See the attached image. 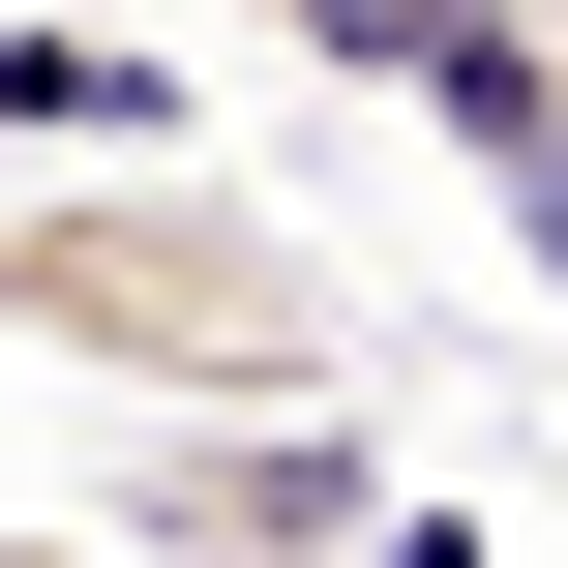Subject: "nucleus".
Here are the masks:
<instances>
[{"instance_id":"obj_1","label":"nucleus","mask_w":568,"mask_h":568,"mask_svg":"<svg viewBox=\"0 0 568 568\" xmlns=\"http://www.w3.org/2000/svg\"><path fill=\"white\" fill-rule=\"evenodd\" d=\"M0 359H90L150 419H300L359 359V300H329L300 210H240L180 150H90V180H0Z\"/></svg>"},{"instance_id":"obj_2","label":"nucleus","mask_w":568,"mask_h":568,"mask_svg":"<svg viewBox=\"0 0 568 568\" xmlns=\"http://www.w3.org/2000/svg\"><path fill=\"white\" fill-rule=\"evenodd\" d=\"M389 539V449L300 389V419H150L120 449V568H359Z\"/></svg>"},{"instance_id":"obj_3","label":"nucleus","mask_w":568,"mask_h":568,"mask_svg":"<svg viewBox=\"0 0 568 568\" xmlns=\"http://www.w3.org/2000/svg\"><path fill=\"white\" fill-rule=\"evenodd\" d=\"M0 150H30V180L150 150V60H120V30H0Z\"/></svg>"},{"instance_id":"obj_4","label":"nucleus","mask_w":568,"mask_h":568,"mask_svg":"<svg viewBox=\"0 0 568 568\" xmlns=\"http://www.w3.org/2000/svg\"><path fill=\"white\" fill-rule=\"evenodd\" d=\"M479 180H509V240H539V270H568V120H539V150H479Z\"/></svg>"},{"instance_id":"obj_5","label":"nucleus","mask_w":568,"mask_h":568,"mask_svg":"<svg viewBox=\"0 0 568 568\" xmlns=\"http://www.w3.org/2000/svg\"><path fill=\"white\" fill-rule=\"evenodd\" d=\"M240 30H300V60H329V30H359V0H240Z\"/></svg>"},{"instance_id":"obj_6","label":"nucleus","mask_w":568,"mask_h":568,"mask_svg":"<svg viewBox=\"0 0 568 568\" xmlns=\"http://www.w3.org/2000/svg\"><path fill=\"white\" fill-rule=\"evenodd\" d=\"M0 568H120V539H0Z\"/></svg>"}]
</instances>
